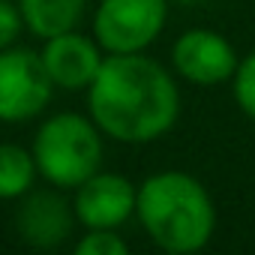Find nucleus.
Here are the masks:
<instances>
[{
  "label": "nucleus",
  "mask_w": 255,
  "mask_h": 255,
  "mask_svg": "<svg viewBox=\"0 0 255 255\" xmlns=\"http://www.w3.org/2000/svg\"><path fill=\"white\" fill-rule=\"evenodd\" d=\"M171 3V0H168ZM174 3H186V6H192V3H201V0H174Z\"/></svg>",
  "instance_id": "15"
},
{
  "label": "nucleus",
  "mask_w": 255,
  "mask_h": 255,
  "mask_svg": "<svg viewBox=\"0 0 255 255\" xmlns=\"http://www.w3.org/2000/svg\"><path fill=\"white\" fill-rule=\"evenodd\" d=\"M135 216L144 234L171 255L204 249L216 231V207L207 186L177 168L141 180L135 192Z\"/></svg>",
  "instance_id": "2"
},
{
  "label": "nucleus",
  "mask_w": 255,
  "mask_h": 255,
  "mask_svg": "<svg viewBox=\"0 0 255 255\" xmlns=\"http://www.w3.org/2000/svg\"><path fill=\"white\" fill-rule=\"evenodd\" d=\"M54 96V84L39 51L9 45L0 51V120L27 123L39 117Z\"/></svg>",
  "instance_id": "5"
},
{
  "label": "nucleus",
  "mask_w": 255,
  "mask_h": 255,
  "mask_svg": "<svg viewBox=\"0 0 255 255\" xmlns=\"http://www.w3.org/2000/svg\"><path fill=\"white\" fill-rule=\"evenodd\" d=\"M129 246L117 234V228H84L75 243V255H126Z\"/></svg>",
  "instance_id": "12"
},
{
  "label": "nucleus",
  "mask_w": 255,
  "mask_h": 255,
  "mask_svg": "<svg viewBox=\"0 0 255 255\" xmlns=\"http://www.w3.org/2000/svg\"><path fill=\"white\" fill-rule=\"evenodd\" d=\"M87 111L105 138L150 144L177 126L180 87L174 75L144 51L105 54L87 87Z\"/></svg>",
  "instance_id": "1"
},
{
  "label": "nucleus",
  "mask_w": 255,
  "mask_h": 255,
  "mask_svg": "<svg viewBox=\"0 0 255 255\" xmlns=\"http://www.w3.org/2000/svg\"><path fill=\"white\" fill-rule=\"evenodd\" d=\"M231 90H234L237 108L249 120H255V51L240 57V63H237V69L231 75Z\"/></svg>",
  "instance_id": "13"
},
{
  "label": "nucleus",
  "mask_w": 255,
  "mask_h": 255,
  "mask_svg": "<svg viewBox=\"0 0 255 255\" xmlns=\"http://www.w3.org/2000/svg\"><path fill=\"white\" fill-rule=\"evenodd\" d=\"M168 21V0H99L93 39L105 54L147 51Z\"/></svg>",
  "instance_id": "4"
},
{
  "label": "nucleus",
  "mask_w": 255,
  "mask_h": 255,
  "mask_svg": "<svg viewBox=\"0 0 255 255\" xmlns=\"http://www.w3.org/2000/svg\"><path fill=\"white\" fill-rule=\"evenodd\" d=\"M21 27H24L21 9L12 3V0H0V51L9 48V45H15Z\"/></svg>",
  "instance_id": "14"
},
{
  "label": "nucleus",
  "mask_w": 255,
  "mask_h": 255,
  "mask_svg": "<svg viewBox=\"0 0 255 255\" xmlns=\"http://www.w3.org/2000/svg\"><path fill=\"white\" fill-rule=\"evenodd\" d=\"M240 57L234 45L210 27H192L171 45V69L195 87H219L231 81Z\"/></svg>",
  "instance_id": "6"
},
{
  "label": "nucleus",
  "mask_w": 255,
  "mask_h": 255,
  "mask_svg": "<svg viewBox=\"0 0 255 255\" xmlns=\"http://www.w3.org/2000/svg\"><path fill=\"white\" fill-rule=\"evenodd\" d=\"M75 225H78L75 210L57 192V186L54 189H30L27 195H21V204L15 210V231L33 249L63 246L72 237Z\"/></svg>",
  "instance_id": "8"
},
{
  "label": "nucleus",
  "mask_w": 255,
  "mask_h": 255,
  "mask_svg": "<svg viewBox=\"0 0 255 255\" xmlns=\"http://www.w3.org/2000/svg\"><path fill=\"white\" fill-rule=\"evenodd\" d=\"M36 159L18 144H0V201H15L36 183Z\"/></svg>",
  "instance_id": "11"
},
{
  "label": "nucleus",
  "mask_w": 255,
  "mask_h": 255,
  "mask_svg": "<svg viewBox=\"0 0 255 255\" xmlns=\"http://www.w3.org/2000/svg\"><path fill=\"white\" fill-rule=\"evenodd\" d=\"M36 171L57 189H75L102 165V132L93 117L78 111H57L39 123L30 147Z\"/></svg>",
  "instance_id": "3"
},
{
  "label": "nucleus",
  "mask_w": 255,
  "mask_h": 255,
  "mask_svg": "<svg viewBox=\"0 0 255 255\" xmlns=\"http://www.w3.org/2000/svg\"><path fill=\"white\" fill-rule=\"evenodd\" d=\"M39 57H42V66H45L51 84L75 93V90H87L93 84V78L105 60V51L99 48L93 33L84 36L75 27V30H66L57 36H48Z\"/></svg>",
  "instance_id": "9"
},
{
  "label": "nucleus",
  "mask_w": 255,
  "mask_h": 255,
  "mask_svg": "<svg viewBox=\"0 0 255 255\" xmlns=\"http://www.w3.org/2000/svg\"><path fill=\"white\" fill-rule=\"evenodd\" d=\"M18 9L24 18V27L39 36H57L66 30H75L87 12V0H18Z\"/></svg>",
  "instance_id": "10"
},
{
  "label": "nucleus",
  "mask_w": 255,
  "mask_h": 255,
  "mask_svg": "<svg viewBox=\"0 0 255 255\" xmlns=\"http://www.w3.org/2000/svg\"><path fill=\"white\" fill-rule=\"evenodd\" d=\"M135 183L117 171H96L75 186L72 210L81 228H120L135 216Z\"/></svg>",
  "instance_id": "7"
}]
</instances>
